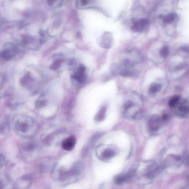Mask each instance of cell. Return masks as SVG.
Instances as JSON below:
<instances>
[{
  "instance_id": "cell-1",
  "label": "cell",
  "mask_w": 189,
  "mask_h": 189,
  "mask_svg": "<svg viewBox=\"0 0 189 189\" xmlns=\"http://www.w3.org/2000/svg\"><path fill=\"white\" fill-rule=\"evenodd\" d=\"M15 130L23 137H29L33 135L35 129V123L29 117L24 115H17L13 119Z\"/></svg>"
},
{
  "instance_id": "cell-2",
  "label": "cell",
  "mask_w": 189,
  "mask_h": 189,
  "mask_svg": "<svg viewBox=\"0 0 189 189\" xmlns=\"http://www.w3.org/2000/svg\"><path fill=\"white\" fill-rule=\"evenodd\" d=\"M83 167L81 164H74L69 169H62L59 171V179L66 180L71 178L76 177L81 173Z\"/></svg>"
},
{
  "instance_id": "cell-3",
  "label": "cell",
  "mask_w": 189,
  "mask_h": 189,
  "mask_svg": "<svg viewBox=\"0 0 189 189\" xmlns=\"http://www.w3.org/2000/svg\"><path fill=\"white\" fill-rule=\"evenodd\" d=\"M138 111L139 107L138 105L131 100H128L124 105V113L128 117H134Z\"/></svg>"
},
{
  "instance_id": "cell-4",
  "label": "cell",
  "mask_w": 189,
  "mask_h": 189,
  "mask_svg": "<svg viewBox=\"0 0 189 189\" xmlns=\"http://www.w3.org/2000/svg\"><path fill=\"white\" fill-rule=\"evenodd\" d=\"M176 108V114L180 117H186L189 113L188 101L185 99H181L177 105L175 107Z\"/></svg>"
},
{
  "instance_id": "cell-5",
  "label": "cell",
  "mask_w": 189,
  "mask_h": 189,
  "mask_svg": "<svg viewBox=\"0 0 189 189\" xmlns=\"http://www.w3.org/2000/svg\"><path fill=\"white\" fill-rule=\"evenodd\" d=\"M162 121V119H160L157 116H153L152 117L148 122L150 131L152 132L158 131L161 127Z\"/></svg>"
},
{
  "instance_id": "cell-6",
  "label": "cell",
  "mask_w": 189,
  "mask_h": 189,
  "mask_svg": "<svg viewBox=\"0 0 189 189\" xmlns=\"http://www.w3.org/2000/svg\"><path fill=\"white\" fill-rule=\"evenodd\" d=\"M148 24L147 20L141 19L134 21L131 26V29L134 32H142L144 31Z\"/></svg>"
},
{
  "instance_id": "cell-7",
  "label": "cell",
  "mask_w": 189,
  "mask_h": 189,
  "mask_svg": "<svg viewBox=\"0 0 189 189\" xmlns=\"http://www.w3.org/2000/svg\"><path fill=\"white\" fill-rule=\"evenodd\" d=\"M76 138L74 136L68 137L63 141L62 144V148L66 151L72 150L76 144Z\"/></svg>"
},
{
  "instance_id": "cell-8",
  "label": "cell",
  "mask_w": 189,
  "mask_h": 189,
  "mask_svg": "<svg viewBox=\"0 0 189 189\" xmlns=\"http://www.w3.org/2000/svg\"><path fill=\"white\" fill-rule=\"evenodd\" d=\"M85 71L86 68L85 66L81 65L73 75V78L79 82H82L85 78Z\"/></svg>"
},
{
  "instance_id": "cell-9",
  "label": "cell",
  "mask_w": 189,
  "mask_h": 189,
  "mask_svg": "<svg viewBox=\"0 0 189 189\" xmlns=\"http://www.w3.org/2000/svg\"><path fill=\"white\" fill-rule=\"evenodd\" d=\"M115 152L113 150L107 149L104 150L100 154V157L104 159H108L115 155Z\"/></svg>"
},
{
  "instance_id": "cell-10",
  "label": "cell",
  "mask_w": 189,
  "mask_h": 189,
  "mask_svg": "<svg viewBox=\"0 0 189 189\" xmlns=\"http://www.w3.org/2000/svg\"><path fill=\"white\" fill-rule=\"evenodd\" d=\"M161 85L157 83H153L151 85L149 88L150 93L152 94H155L160 91L161 89Z\"/></svg>"
},
{
  "instance_id": "cell-11",
  "label": "cell",
  "mask_w": 189,
  "mask_h": 189,
  "mask_svg": "<svg viewBox=\"0 0 189 189\" xmlns=\"http://www.w3.org/2000/svg\"><path fill=\"white\" fill-rule=\"evenodd\" d=\"M176 17V15L174 13H170L166 15L163 16L162 17L163 21L166 24H171L175 20Z\"/></svg>"
},
{
  "instance_id": "cell-12",
  "label": "cell",
  "mask_w": 189,
  "mask_h": 189,
  "mask_svg": "<svg viewBox=\"0 0 189 189\" xmlns=\"http://www.w3.org/2000/svg\"><path fill=\"white\" fill-rule=\"evenodd\" d=\"M15 54L14 51L12 49H8L4 50L1 53V56L5 59L9 60L11 59Z\"/></svg>"
},
{
  "instance_id": "cell-13",
  "label": "cell",
  "mask_w": 189,
  "mask_h": 189,
  "mask_svg": "<svg viewBox=\"0 0 189 189\" xmlns=\"http://www.w3.org/2000/svg\"><path fill=\"white\" fill-rule=\"evenodd\" d=\"M180 100L181 98L179 96H175L172 98L168 103L169 107L171 108H175L177 105Z\"/></svg>"
},
{
  "instance_id": "cell-14",
  "label": "cell",
  "mask_w": 189,
  "mask_h": 189,
  "mask_svg": "<svg viewBox=\"0 0 189 189\" xmlns=\"http://www.w3.org/2000/svg\"><path fill=\"white\" fill-rule=\"evenodd\" d=\"M169 53V49L168 46H164L161 48L160 51V55L164 58H166Z\"/></svg>"
},
{
  "instance_id": "cell-15",
  "label": "cell",
  "mask_w": 189,
  "mask_h": 189,
  "mask_svg": "<svg viewBox=\"0 0 189 189\" xmlns=\"http://www.w3.org/2000/svg\"><path fill=\"white\" fill-rule=\"evenodd\" d=\"M62 61L61 60H58L55 61L53 63V64L51 66V69L52 70H57L60 67L61 64H62Z\"/></svg>"
},
{
  "instance_id": "cell-16",
  "label": "cell",
  "mask_w": 189,
  "mask_h": 189,
  "mask_svg": "<svg viewBox=\"0 0 189 189\" xmlns=\"http://www.w3.org/2000/svg\"><path fill=\"white\" fill-rule=\"evenodd\" d=\"M80 3H81L82 5V6H85V5H87L88 2H89V1H80Z\"/></svg>"
},
{
  "instance_id": "cell-17",
  "label": "cell",
  "mask_w": 189,
  "mask_h": 189,
  "mask_svg": "<svg viewBox=\"0 0 189 189\" xmlns=\"http://www.w3.org/2000/svg\"><path fill=\"white\" fill-rule=\"evenodd\" d=\"M183 51H185L186 52H188V47H187V46H186V47H183Z\"/></svg>"
},
{
  "instance_id": "cell-18",
  "label": "cell",
  "mask_w": 189,
  "mask_h": 189,
  "mask_svg": "<svg viewBox=\"0 0 189 189\" xmlns=\"http://www.w3.org/2000/svg\"><path fill=\"white\" fill-rule=\"evenodd\" d=\"M3 187V184L2 182L0 181V189H2Z\"/></svg>"
}]
</instances>
